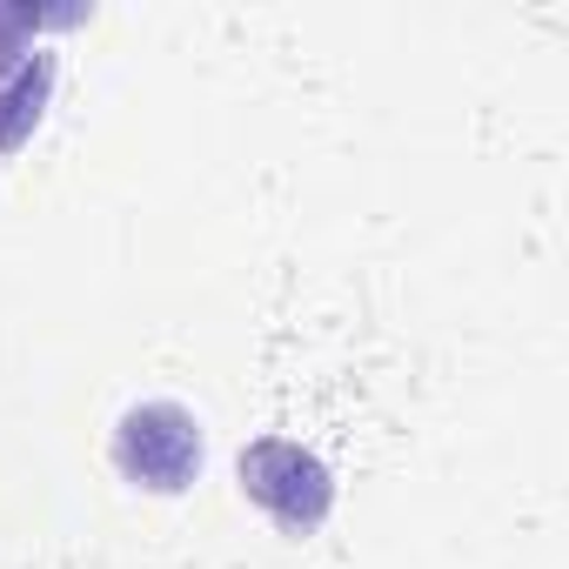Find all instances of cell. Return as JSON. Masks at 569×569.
Instances as JSON below:
<instances>
[{
    "instance_id": "obj_1",
    "label": "cell",
    "mask_w": 569,
    "mask_h": 569,
    "mask_svg": "<svg viewBox=\"0 0 569 569\" xmlns=\"http://www.w3.org/2000/svg\"><path fill=\"white\" fill-rule=\"evenodd\" d=\"M241 489L248 502H261L289 536H316L336 509V476L316 449L289 442V436H261L241 449Z\"/></svg>"
},
{
    "instance_id": "obj_2",
    "label": "cell",
    "mask_w": 569,
    "mask_h": 569,
    "mask_svg": "<svg viewBox=\"0 0 569 569\" xmlns=\"http://www.w3.org/2000/svg\"><path fill=\"white\" fill-rule=\"evenodd\" d=\"M114 469L154 496L188 489L201 469V422L181 402H134L114 429Z\"/></svg>"
},
{
    "instance_id": "obj_3",
    "label": "cell",
    "mask_w": 569,
    "mask_h": 569,
    "mask_svg": "<svg viewBox=\"0 0 569 569\" xmlns=\"http://www.w3.org/2000/svg\"><path fill=\"white\" fill-rule=\"evenodd\" d=\"M54 94V54H28L14 74H0V154H21V141L41 128V108Z\"/></svg>"
},
{
    "instance_id": "obj_4",
    "label": "cell",
    "mask_w": 569,
    "mask_h": 569,
    "mask_svg": "<svg viewBox=\"0 0 569 569\" xmlns=\"http://www.w3.org/2000/svg\"><path fill=\"white\" fill-rule=\"evenodd\" d=\"M48 21H74V14H34V8H0V74H14L34 48H28V34L34 28H48Z\"/></svg>"
}]
</instances>
